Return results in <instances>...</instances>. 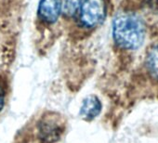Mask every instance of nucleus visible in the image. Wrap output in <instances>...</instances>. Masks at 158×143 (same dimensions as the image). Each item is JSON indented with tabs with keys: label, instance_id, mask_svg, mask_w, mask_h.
I'll return each mask as SVG.
<instances>
[{
	"label": "nucleus",
	"instance_id": "nucleus-3",
	"mask_svg": "<svg viewBox=\"0 0 158 143\" xmlns=\"http://www.w3.org/2000/svg\"><path fill=\"white\" fill-rule=\"evenodd\" d=\"M63 132V124L58 116H44L38 124V136L44 143L58 141Z\"/></svg>",
	"mask_w": 158,
	"mask_h": 143
},
{
	"label": "nucleus",
	"instance_id": "nucleus-6",
	"mask_svg": "<svg viewBox=\"0 0 158 143\" xmlns=\"http://www.w3.org/2000/svg\"><path fill=\"white\" fill-rule=\"evenodd\" d=\"M146 66L152 77L158 81V42L152 45L148 50Z\"/></svg>",
	"mask_w": 158,
	"mask_h": 143
},
{
	"label": "nucleus",
	"instance_id": "nucleus-8",
	"mask_svg": "<svg viewBox=\"0 0 158 143\" xmlns=\"http://www.w3.org/2000/svg\"><path fill=\"white\" fill-rule=\"evenodd\" d=\"M5 104V91L0 85V111H1Z\"/></svg>",
	"mask_w": 158,
	"mask_h": 143
},
{
	"label": "nucleus",
	"instance_id": "nucleus-4",
	"mask_svg": "<svg viewBox=\"0 0 158 143\" xmlns=\"http://www.w3.org/2000/svg\"><path fill=\"white\" fill-rule=\"evenodd\" d=\"M61 15V0H40L37 8L38 19L46 24L55 23Z\"/></svg>",
	"mask_w": 158,
	"mask_h": 143
},
{
	"label": "nucleus",
	"instance_id": "nucleus-5",
	"mask_svg": "<svg viewBox=\"0 0 158 143\" xmlns=\"http://www.w3.org/2000/svg\"><path fill=\"white\" fill-rule=\"evenodd\" d=\"M102 108V105L99 98L95 95H89L83 100L79 114L86 121H92L101 113Z\"/></svg>",
	"mask_w": 158,
	"mask_h": 143
},
{
	"label": "nucleus",
	"instance_id": "nucleus-7",
	"mask_svg": "<svg viewBox=\"0 0 158 143\" xmlns=\"http://www.w3.org/2000/svg\"><path fill=\"white\" fill-rule=\"evenodd\" d=\"M82 0H61V14L66 19L76 17Z\"/></svg>",
	"mask_w": 158,
	"mask_h": 143
},
{
	"label": "nucleus",
	"instance_id": "nucleus-2",
	"mask_svg": "<svg viewBox=\"0 0 158 143\" xmlns=\"http://www.w3.org/2000/svg\"><path fill=\"white\" fill-rule=\"evenodd\" d=\"M106 16L105 0H82L75 18L79 27L84 30H93L105 21Z\"/></svg>",
	"mask_w": 158,
	"mask_h": 143
},
{
	"label": "nucleus",
	"instance_id": "nucleus-1",
	"mask_svg": "<svg viewBox=\"0 0 158 143\" xmlns=\"http://www.w3.org/2000/svg\"><path fill=\"white\" fill-rule=\"evenodd\" d=\"M113 38L123 49L135 50L144 42L146 28L142 19L134 12H120L113 21Z\"/></svg>",
	"mask_w": 158,
	"mask_h": 143
}]
</instances>
